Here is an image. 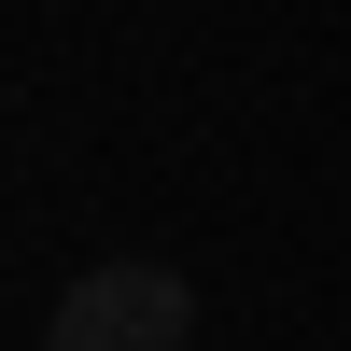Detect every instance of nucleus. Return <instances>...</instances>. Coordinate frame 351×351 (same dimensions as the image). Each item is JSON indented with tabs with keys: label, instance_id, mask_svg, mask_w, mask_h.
<instances>
[{
	"label": "nucleus",
	"instance_id": "f257e3e1",
	"mask_svg": "<svg viewBox=\"0 0 351 351\" xmlns=\"http://www.w3.org/2000/svg\"><path fill=\"white\" fill-rule=\"evenodd\" d=\"M183 281L155 267V253H112V267H84L71 295H56V351H183Z\"/></svg>",
	"mask_w": 351,
	"mask_h": 351
}]
</instances>
